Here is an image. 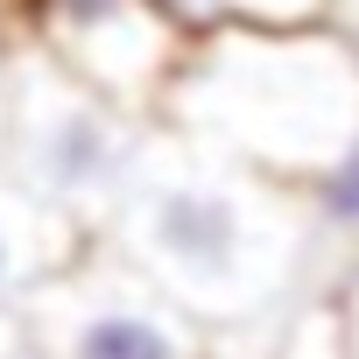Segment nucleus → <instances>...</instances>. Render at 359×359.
<instances>
[{"instance_id": "nucleus-1", "label": "nucleus", "mask_w": 359, "mask_h": 359, "mask_svg": "<svg viewBox=\"0 0 359 359\" xmlns=\"http://www.w3.org/2000/svg\"><path fill=\"white\" fill-rule=\"evenodd\" d=\"M99 240L205 331H261L282 310H303V275L317 261L296 184L212 155L162 120Z\"/></svg>"}, {"instance_id": "nucleus-2", "label": "nucleus", "mask_w": 359, "mask_h": 359, "mask_svg": "<svg viewBox=\"0 0 359 359\" xmlns=\"http://www.w3.org/2000/svg\"><path fill=\"white\" fill-rule=\"evenodd\" d=\"M155 120L303 191L359 141V43L338 22L198 36Z\"/></svg>"}, {"instance_id": "nucleus-3", "label": "nucleus", "mask_w": 359, "mask_h": 359, "mask_svg": "<svg viewBox=\"0 0 359 359\" xmlns=\"http://www.w3.org/2000/svg\"><path fill=\"white\" fill-rule=\"evenodd\" d=\"M148 127H155L148 113L113 106L106 92H92L85 78H71L29 36L8 29V141H0V162L92 240L120 212V191L141 162Z\"/></svg>"}, {"instance_id": "nucleus-4", "label": "nucleus", "mask_w": 359, "mask_h": 359, "mask_svg": "<svg viewBox=\"0 0 359 359\" xmlns=\"http://www.w3.org/2000/svg\"><path fill=\"white\" fill-rule=\"evenodd\" d=\"M22 359H226L240 331H205L162 289H148L106 240L50 275L22 310Z\"/></svg>"}, {"instance_id": "nucleus-5", "label": "nucleus", "mask_w": 359, "mask_h": 359, "mask_svg": "<svg viewBox=\"0 0 359 359\" xmlns=\"http://www.w3.org/2000/svg\"><path fill=\"white\" fill-rule=\"evenodd\" d=\"M8 29L127 113H162L191 36L155 0H8Z\"/></svg>"}, {"instance_id": "nucleus-6", "label": "nucleus", "mask_w": 359, "mask_h": 359, "mask_svg": "<svg viewBox=\"0 0 359 359\" xmlns=\"http://www.w3.org/2000/svg\"><path fill=\"white\" fill-rule=\"evenodd\" d=\"M92 247L85 226H71L57 205H43L22 176L0 162V317H15L50 275H64Z\"/></svg>"}, {"instance_id": "nucleus-7", "label": "nucleus", "mask_w": 359, "mask_h": 359, "mask_svg": "<svg viewBox=\"0 0 359 359\" xmlns=\"http://www.w3.org/2000/svg\"><path fill=\"white\" fill-rule=\"evenodd\" d=\"M155 8L198 36H233V29H317L338 22V0H155Z\"/></svg>"}, {"instance_id": "nucleus-8", "label": "nucleus", "mask_w": 359, "mask_h": 359, "mask_svg": "<svg viewBox=\"0 0 359 359\" xmlns=\"http://www.w3.org/2000/svg\"><path fill=\"white\" fill-rule=\"evenodd\" d=\"M303 212H310V233H317V254L324 247H345L352 268H359V141L317 169L310 184H303Z\"/></svg>"}, {"instance_id": "nucleus-9", "label": "nucleus", "mask_w": 359, "mask_h": 359, "mask_svg": "<svg viewBox=\"0 0 359 359\" xmlns=\"http://www.w3.org/2000/svg\"><path fill=\"white\" fill-rule=\"evenodd\" d=\"M275 359H352V352H345L338 303H331V296H310L303 310H289V331H282Z\"/></svg>"}, {"instance_id": "nucleus-10", "label": "nucleus", "mask_w": 359, "mask_h": 359, "mask_svg": "<svg viewBox=\"0 0 359 359\" xmlns=\"http://www.w3.org/2000/svg\"><path fill=\"white\" fill-rule=\"evenodd\" d=\"M331 303H338V324H345V352L359 359V268L345 275V289H338Z\"/></svg>"}, {"instance_id": "nucleus-11", "label": "nucleus", "mask_w": 359, "mask_h": 359, "mask_svg": "<svg viewBox=\"0 0 359 359\" xmlns=\"http://www.w3.org/2000/svg\"><path fill=\"white\" fill-rule=\"evenodd\" d=\"M0 141H8V15H0Z\"/></svg>"}]
</instances>
